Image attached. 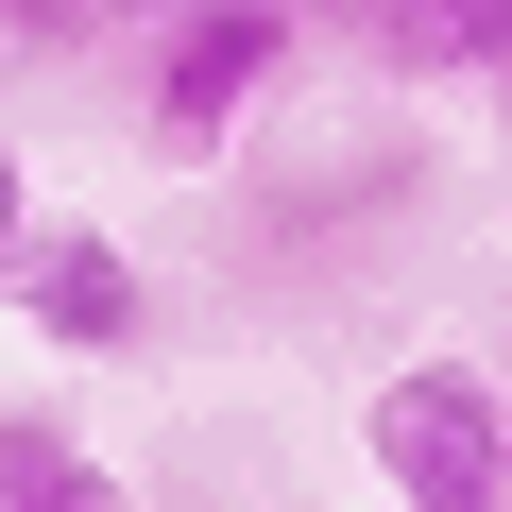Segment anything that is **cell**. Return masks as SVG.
Segmentation results:
<instances>
[{
    "label": "cell",
    "instance_id": "cell-1",
    "mask_svg": "<svg viewBox=\"0 0 512 512\" xmlns=\"http://www.w3.org/2000/svg\"><path fill=\"white\" fill-rule=\"evenodd\" d=\"M291 52H308V0H171L154 52H137V137L171 171H222L239 120L291 86Z\"/></svg>",
    "mask_w": 512,
    "mask_h": 512
},
{
    "label": "cell",
    "instance_id": "cell-2",
    "mask_svg": "<svg viewBox=\"0 0 512 512\" xmlns=\"http://www.w3.org/2000/svg\"><path fill=\"white\" fill-rule=\"evenodd\" d=\"M359 444H376L393 512H512V376L495 359H393Z\"/></svg>",
    "mask_w": 512,
    "mask_h": 512
},
{
    "label": "cell",
    "instance_id": "cell-3",
    "mask_svg": "<svg viewBox=\"0 0 512 512\" xmlns=\"http://www.w3.org/2000/svg\"><path fill=\"white\" fill-rule=\"evenodd\" d=\"M0 308H18L52 359H137L154 342V274H137L103 222H35L18 256H0Z\"/></svg>",
    "mask_w": 512,
    "mask_h": 512
},
{
    "label": "cell",
    "instance_id": "cell-4",
    "mask_svg": "<svg viewBox=\"0 0 512 512\" xmlns=\"http://www.w3.org/2000/svg\"><path fill=\"white\" fill-rule=\"evenodd\" d=\"M359 52H376L393 86H495V69H512V0H376Z\"/></svg>",
    "mask_w": 512,
    "mask_h": 512
},
{
    "label": "cell",
    "instance_id": "cell-5",
    "mask_svg": "<svg viewBox=\"0 0 512 512\" xmlns=\"http://www.w3.org/2000/svg\"><path fill=\"white\" fill-rule=\"evenodd\" d=\"M0 512H137V478H120L103 444L35 427V410H0Z\"/></svg>",
    "mask_w": 512,
    "mask_h": 512
},
{
    "label": "cell",
    "instance_id": "cell-6",
    "mask_svg": "<svg viewBox=\"0 0 512 512\" xmlns=\"http://www.w3.org/2000/svg\"><path fill=\"white\" fill-rule=\"evenodd\" d=\"M0 35H18V52H69V35H103V18H86V0H0Z\"/></svg>",
    "mask_w": 512,
    "mask_h": 512
},
{
    "label": "cell",
    "instance_id": "cell-7",
    "mask_svg": "<svg viewBox=\"0 0 512 512\" xmlns=\"http://www.w3.org/2000/svg\"><path fill=\"white\" fill-rule=\"evenodd\" d=\"M35 239V188H18V120H0V256Z\"/></svg>",
    "mask_w": 512,
    "mask_h": 512
},
{
    "label": "cell",
    "instance_id": "cell-8",
    "mask_svg": "<svg viewBox=\"0 0 512 512\" xmlns=\"http://www.w3.org/2000/svg\"><path fill=\"white\" fill-rule=\"evenodd\" d=\"M86 18H137V35H154V18H171V0H86Z\"/></svg>",
    "mask_w": 512,
    "mask_h": 512
},
{
    "label": "cell",
    "instance_id": "cell-9",
    "mask_svg": "<svg viewBox=\"0 0 512 512\" xmlns=\"http://www.w3.org/2000/svg\"><path fill=\"white\" fill-rule=\"evenodd\" d=\"M495 154H512V69H495Z\"/></svg>",
    "mask_w": 512,
    "mask_h": 512
}]
</instances>
